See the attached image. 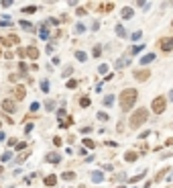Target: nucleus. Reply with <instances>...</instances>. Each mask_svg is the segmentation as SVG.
<instances>
[{"mask_svg": "<svg viewBox=\"0 0 173 188\" xmlns=\"http://www.w3.org/2000/svg\"><path fill=\"white\" fill-rule=\"evenodd\" d=\"M137 98H138V92L134 88H126V90H122L120 92V96H118V102H120V109L126 113V110H130L134 106V102H137Z\"/></svg>", "mask_w": 173, "mask_h": 188, "instance_id": "nucleus-1", "label": "nucleus"}, {"mask_svg": "<svg viewBox=\"0 0 173 188\" xmlns=\"http://www.w3.org/2000/svg\"><path fill=\"white\" fill-rule=\"evenodd\" d=\"M147 119H149V110H147V109H137L133 114H130L129 125H130V129H138Z\"/></svg>", "mask_w": 173, "mask_h": 188, "instance_id": "nucleus-2", "label": "nucleus"}, {"mask_svg": "<svg viewBox=\"0 0 173 188\" xmlns=\"http://www.w3.org/2000/svg\"><path fill=\"white\" fill-rule=\"evenodd\" d=\"M151 109H153L155 114H161L165 109H167V98H165V96H157V98H153V102H151Z\"/></svg>", "mask_w": 173, "mask_h": 188, "instance_id": "nucleus-3", "label": "nucleus"}, {"mask_svg": "<svg viewBox=\"0 0 173 188\" xmlns=\"http://www.w3.org/2000/svg\"><path fill=\"white\" fill-rule=\"evenodd\" d=\"M2 110L8 113V114L16 113V102H15V100H10V98H4V100H2Z\"/></svg>", "mask_w": 173, "mask_h": 188, "instance_id": "nucleus-4", "label": "nucleus"}, {"mask_svg": "<svg viewBox=\"0 0 173 188\" xmlns=\"http://www.w3.org/2000/svg\"><path fill=\"white\" fill-rule=\"evenodd\" d=\"M0 43L6 45V47H10V45H16V43H19V37H16L15 33H10V35H6V37H0Z\"/></svg>", "mask_w": 173, "mask_h": 188, "instance_id": "nucleus-5", "label": "nucleus"}, {"mask_svg": "<svg viewBox=\"0 0 173 188\" xmlns=\"http://www.w3.org/2000/svg\"><path fill=\"white\" fill-rule=\"evenodd\" d=\"M159 47L167 53V51H171L173 49V37H165V39H161L159 41Z\"/></svg>", "mask_w": 173, "mask_h": 188, "instance_id": "nucleus-6", "label": "nucleus"}, {"mask_svg": "<svg viewBox=\"0 0 173 188\" xmlns=\"http://www.w3.org/2000/svg\"><path fill=\"white\" fill-rule=\"evenodd\" d=\"M12 92H15V100H23L27 96V88L25 86H15V90H12Z\"/></svg>", "mask_w": 173, "mask_h": 188, "instance_id": "nucleus-7", "label": "nucleus"}, {"mask_svg": "<svg viewBox=\"0 0 173 188\" xmlns=\"http://www.w3.org/2000/svg\"><path fill=\"white\" fill-rule=\"evenodd\" d=\"M149 76H151V72H149V69H138V72H134V78H137L138 82L149 80Z\"/></svg>", "mask_w": 173, "mask_h": 188, "instance_id": "nucleus-8", "label": "nucleus"}, {"mask_svg": "<svg viewBox=\"0 0 173 188\" xmlns=\"http://www.w3.org/2000/svg\"><path fill=\"white\" fill-rule=\"evenodd\" d=\"M47 162H49V163H59L61 162V155L57 154V151H51V154H47Z\"/></svg>", "mask_w": 173, "mask_h": 188, "instance_id": "nucleus-9", "label": "nucleus"}, {"mask_svg": "<svg viewBox=\"0 0 173 188\" xmlns=\"http://www.w3.org/2000/svg\"><path fill=\"white\" fill-rule=\"evenodd\" d=\"M27 55H29V60H37L39 57V49L31 45V47H27Z\"/></svg>", "mask_w": 173, "mask_h": 188, "instance_id": "nucleus-10", "label": "nucleus"}, {"mask_svg": "<svg viewBox=\"0 0 173 188\" xmlns=\"http://www.w3.org/2000/svg\"><path fill=\"white\" fill-rule=\"evenodd\" d=\"M57 184V176L55 174H49L47 178H45V186H55Z\"/></svg>", "mask_w": 173, "mask_h": 188, "instance_id": "nucleus-11", "label": "nucleus"}, {"mask_svg": "<svg viewBox=\"0 0 173 188\" xmlns=\"http://www.w3.org/2000/svg\"><path fill=\"white\" fill-rule=\"evenodd\" d=\"M61 178H63L65 182H71V180H75V172L67 170V172H63V174H61Z\"/></svg>", "mask_w": 173, "mask_h": 188, "instance_id": "nucleus-12", "label": "nucleus"}, {"mask_svg": "<svg viewBox=\"0 0 173 188\" xmlns=\"http://www.w3.org/2000/svg\"><path fill=\"white\" fill-rule=\"evenodd\" d=\"M151 61H155V53H145L143 57H141V64H151Z\"/></svg>", "mask_w": 173, "mask_h": 188, "instance_id": "nucleus-13", "label": "nucleus"}, {"mask_svg": "<svg viewBox=\"0 0 173 188\" xmlns=\"http://www.w3.org/2000/svg\"><path fill=\"white\" fill-rule=\"evenodd\" d=\"M71 125H74V119H71V117H65V119H61V121H59V127H63V129L71 127Z\"/></svg>", "mask_w": 173, "mask_h": 188, "instance_id": "nucleus-14", "label": "nucleus"}, {"mask_svg": "<svg viewBox=\"0 0 173 188\" xmlns=\"http://www.w3.org/2000/svg\"><path fill=\"white\" fill-rule=\"evenodd\" d=\"M137 158H138L137 151H126V154H124V159H126V162H137Z\"/></svg>", "mask_w": 173, "mask_h": 188, "instance_id": "nucleus-15", "label": "nucleus"}, {"mask_svg": "<svg viewBox=\"0 0 173 188\" xmlns=\"http://www.w3.org/2000/svg\"><path fill=\"white\" fill-rule=\"evenodd\" d=\"M92 180H94V182H102V180H104V174L100 172V170H98V172H92Z\"/></svg>", "mask_w": 173, "mask_h": 188, "instance_id": "nucleus-16", "label": "nucleus"}, {"mask_svg": "<svg viewBox=\"0 0 173 188\" xmlns=\"http://www.w3.org/2000/svg\"><path fill=\"white\" fill-rule=\"evenodd\" d=\"M122 19H133V8H130V6L122 8Z\"/></svg>", "mask_w": 173, "mask_h": 188, "instance_id": "nucleus-17", "label": "nucleus"}, {"mask_svg": "<svg viewBox=\"0 0 173 188\" xmlns=\"http://www.w3.org/2000/svg\"><path fill=\"white\" fill-rule=\"evenodd\" d=\"M39 37H41V39H47V37H49V29H47L45 25L39 29Z\"/></svg>", "mask_w": 173, "mask_h": 188, "instance_id": "nucleus-18", "label": "nucleus"}, {"mask_svg": "<svg viewBox=\"0 0 173 188\" xmlns=\"http://www.w3.org/2000/svg\"><path fill=\"white\" fill-rule=\"evenodd\" d=\"M23 12H27V15H35V12H37V6L29 4V6H25V8H23Z\"/></svg>", "mask_w": 173, "mask_h": 188, "instance_id": "nucleus-19", "label": "nucleus"}, {"mask_svg": "<svg viewBox=\"0 0 173 188\" xmlns=\"http://www.w3.org/2000/svg\"><path fill=\"white\" fill-rule=\"evenodd\" d=\"M143 47H145L143 43H141V45H134V47H130V49H129V53L134 55V53H138V51H143Z\"/></svg>", "mask_w": 173, "mask_h": 188, "instance_id": "nucleus-20", "label": "nucleus"}, {"mask_svg": "<svg viewBox=\"0 0 173 188\" xmlns=\"http://www.w3.org/2000/svg\"><path fill=\"white\" fill-rule=\"evenodd\" d=\"M112 8H114L112 2H108V4H100V10H102V12H110Z\"/></svg>", "mask_w": 173, "mask_h": 188, "instance_id": "nucleus-21", "label": "nucleus"}, {"mask_svg": "<svg viewBox=\"0 0 173 188\" xmlns=\"http://www.w3.org/2000/svg\"><path fill=\"white\" fill-rule=\"evenodd\" d=\"M116 35H118V37H126V29H124L122 25H116Z\"/></svg>", "mask_w": 173, "mask_h": 188, "instance_id": "nucleus-22", "label": "nucleus"}, {"mask_svg": "<svg viewBox=\"0 0 173 188\" xmlns=\"http://www.w3.org/2000/svg\"><path fill=\"white\" fill-rule=\"evenodd\" d=\"M79 106H82V109L90 106V98H88V96H82V98H79Z\"/></svg>", "mask_w": 173, "mask_h": 188, "instance_id": "nucleus-23", "label": "nucleus"}, {"mask_svg": "<svg viewBox=\"0 0 173 188\" xmlns=\"http://www.w3.org/2000/svg\"><path fill=\"white\" fill-rule=\"evenodd\" d=\"M20 27H23L25 31H35V29H33V25H31L29 20H20Z\"/></svg>", "mask_w": 173, "mask_h": 188, "instance_id": "nucleus-24", "label": "nucleus"}, {"mask_svg": "<svg viewBox=\"0 0 173 188\" xmlns=\"http://www.w3.org/2000/svg\"><path fill=\"white\" fill-rule=\"evenodd\" d=\"M130 64V60H124V57H122V60H118V61H116V68H124V65H129Z\"/></svg>", "mask_w": 173, "mask_h": 188, "instance_id": "nucleus-25", "label": "nucleus"}, {"mask_svg": "<svg viewBox=\"0 0 173 188\" xmlns=\"http://www.w3.org/2000/svg\"><path fill=\"white\" fill-rule=\"evenodd\" d=\"M75 57H78V61H86L88 60V55H86L84 51H75Z\"/></svg>", "mask_w": 173, "mask_h": 188, "instance_id": "nucleus-26", "label": "nucleus"}, {"mask_svg": "<svg viewBox=\"0 0 173 188\" xmlns=\"http://www.w3.org/2000/svg\"><path fill=\"white\" fill-rule=\"evenodd\" d=\"M84 145H86L88 149H94V147H96V143L92 141V139H84Z\"/></svg>", "mask_w": 173, "mask_h": 188, "instance_id": "nucleus-27", "label": "nucleus"}, {"mask_svg": "<svg viewBox=\"0 0 173 188\" xmlns=\"http://www.w3.org/2000/svg\"><path fill=\"white\" fill-rule=\"evenodd\" d=\"M169 172V168H165V170H161V172H159L157 174V178H155V180H157V182H161V180H163V176H165V174H167Z\"/></svg>", "mask_w": 173, "mask_h": 188, "instance_id": "nucleus-28", "label": "nucleus"}, {"mask_svg": "<svg viewBox=\"0 0 173 188\" xmlns=\"http://www.w3.org/2000/svg\"><path fill=\"white\" fill-rule=\"evenodd\" d=\"M0 159H2V162H8V159H12V151H4Z\"/></svg>", "mask_w": 173, "mask_h": 188, "instance_id": "nucleus-29", "label": "nucleus"}, {"mask_svg": "<svg viewBox=\"0 0 173 188\" xmlns=\"http://www.w3.org/2000/svg\"><path fill=\"white\" fill-rule=\"evenodd\" d=\"M16 53H19V57H29V55H27V47H19Z\"/></svg>", "mask_w": 173, "mask_h": 188, "instance_id": "nucleus-30", "label": "nucleus"}, {"mask_svg": "<svg viewBox=\"0 0 173 188\" xmlns=\"http://www.w3.org/2000/svg\"><path fill=\"white\" fill-rule=\"evenodd\" d=\"M112 102H114V96H112V94H108V96L104 98V104H106V106H110Z\"/></svg>", "mask_w": 173, "mask_h": 188, "instance_id": "nucleus-31", "label": "nucleus"}, {"mask_svg": "<svg viewBox=\"0 0 173 188\" xmlns=\"http://www.w3.org/2000/svg\"><path fill=\"white\" fill-rule=\"evenodd\" d=\"M45 109H47V110H53L55 109V102H53V100H47V102H45Z\"/></svg>", "mask_w": 173, "mask_h": 188, "instance_id": "nucleus-32", "label": "nucleus"}, {"mask_svg": "<svg viewBox=\"0 0 173 188\" xmlns=\"http://www.w3.org/2000/svg\"><path fill=\"white\" fill-rule=\"evenodd\" d=\"M19 72H20V74H27V64H25V61H20V64H19Z\"/></svg>", "mask_w": 173, "mask_h": 188, "instance_id": "nucleus-33", "label": "nucleus"}, {"mask_svg": "<svg viewBox=\"0 0 173 188\" xmlns=\"http://www.w3.org/2000/svg\"><path fill=\"white\" fill-rule=\"evenodd\" d=\"M75 86H78V82H75V80H67V88L69 90H74Z\"/></svg>", "mask_w": 173, "mask_h": 188, "instance_id": "nucleus-34", "label": "nucleus"}, {"mask_svg": "<svg viewBox=\"0 0 173 188\" xmlns=\"http://www.w3.org/2000/svg\"><path fill=\"white\" fill-rule=\"evenodd\" d=\"M86 31V27L82 25V23H78V25H75V33H84Z\"/></svg>", "mask_w": 173, "mask_h": 188, "instance_id": "nucleus-35", "label": "nucleus"}, {"mask_svg": "<svg viewBox=\"0 0 173 188\" xmlns=\"http://www.w3.org/2000/svg\"><path fill=\"white\" fill-rule=\"evenodd\" d=\"M75 15H78V16H84L86 15V8H84V6H79V8L75 10Z\"/></svg>", "mask_w": 173, "mask_h": 188, "instance_id": "nucleus-36", "label": "nucleus"}, {"mask_svg": "<svg viewBox=\"0 0 173 188\" xmlns=\"http://www.w3.org/2000/svg\"><path fill=\"white\" fill-rule=\"evenodd\" d=\"M98 72H100V74H106V72H108V65H106V64H102V65L98 68Z\"/></svg>", "mask_w": 173, "mask_h": 188, "instance_id": "nucleus-37", "label": "nucleus"}, {"mask_svg": "<svg viewBox=\"0 0 173 188\" xmlns=\"http://www.w3.org/2000/svg\"><path fill=\"white\" fill-rule=\"evenodd\" d=\"M15 147H16V149H19V151H23V149H25V147H27V143H25V141H20V143H16V145H15Z\"/></svg>", "mask_w": 173, "mask_h": 188, "instance_id": "nucleus-38", "label": "nucleus"}, {"mask_svg": "<svg viewBox=\"0 0 173 188\" xmlns=\"http://www.w3.org/2000/svg\"><path fill=\"white\" fill-rule=\"evenodd\" d=\"M100 53H102V49H100V45H96L94 47V57H100Z\"/></svg>", "mask_w": 173, "mask_h": 188, "instance_id": "nucleus-39", "label": "nucleus"}, {"mask_svg": "<svg viewBox=\"0 0 173 188\" xmlns=\"http://www.w3.org/2000/svg\"><path fill=\"white\" fill-rule=\"evenodd\" d=\"M0 4H2V8H8V6L12 4V0H2V2H0Z\"/></svg>", "mask_w": 173, "mask_h": 188, "instance_id": "nucleus-40", "label": "nucleus"}, {"mask_svg": "<svg viewBox=\"0 0 173 188\" xmlns=\"http://www.w3.org/2000/svg\"><path fill=\"white\" fill-rule=\"evenodd\" d=\"M57 117H59V121L65 119V109H59V110H57Z\"/></svg>", "mask_w": 173, "mask_h": 188, "instance_id": "nucleus-41", "label": "nucleus"}, {"mask_svg": "<svg viewBox=\"0 0 173 188\" xmlns=\"http://www.w3.org/2000/svg\"><path fill=\"white\" fill-rule=\"evenodd\" d=\"M141 35H143V33H141V31H134V33H133V35H130V37H133V39H134V41H137V39H141Z\"/></svg>", "mask_w": 173, "mask_h": 188, "instance_id": "nucleus-42", "label": "nucleus"}, {"mask_svg": "<svg viewBox=\"0 0 173 188\" xmlns=\"http://www.w3.org/2000/svg\"><path fill=\"white\" fill-rule=\"evenodd\" d=\"M41 90H43V92H47V90H49V82H47V80L41 84Z\"/></svg>", "mask_w": 173, "mask_h": 188, "instance_id": "nucleus-43", "label": "nucleus"}, {"mask_svg": "<svg viewBox=\"0 0 173 188\" xmlns=\"http://www.w3.org/2000/svg\"><path fill=\"white\" fill-rule=\"evenodd\" d=\"M53 143H55V145H57V147H59V145H61V143H63V139H61V137H53Z\"/></svg>", "mask_w": 173, "mask_h": 188, "instance_id": "nucleus-44", "label": "nucleus"}, {"mask_svg": "<svg viewBox=\"0 0 173 188\" xmlns=\"http://www.w3.org/2000/svg\"><path fill=\"white\" fill-rule=\"evenodd\" d=\"M98 119L100 121H108V114H106V113H98Z\"/></svg>", "mask_w": 173, "mask_h": 188, "instance_id": "nucleus-45", "label": "nucleus"}, {"mask_svg": "<svg viewBox=\"0 0 173 188\" xmlns=\"http://www.w3.org/2000/svg\"><path fill=\"white\" fill-rule=\"evenodd\" d=\"M19 76H20V74H10L8 80H10V82H16V80H19Z\"/></svg>", "mask_w": 173, "mask_h": 188, "instance_id": "nucleus-46", "label": "nucleus"}, {"mask_svg": "<svg viewBox=\"0 0 173 188\" xmlns=\"http://www.w3.org/2000/svg\"><path fill=\"white\" fill-rule=\"evenodd\" d=\"M31 131H33V125H31V123H25V133H31Z\"/></svg>", "mask_w": 173, "mask_h": 188, "instance_id": "nucleus-47", "label": "nucleus"}, {"mask_svg": "<svg viewBox=\"0 0 173 188\" xmlns=\"http://www.w3.org/2000/svg\"><path fill=\"white\" fill-rule=\"evenodd\" d=\"M31 110H33V113H37V110H39V102H33V104H31Z\"/></svg>", "mask_w": 173, "mask_h": 188, "instance_id": "nucleus-48", "label": "nucleus"}, {"mask_svg": "<svg viewBox=\"0 0 173 188\" xmlns=\"http://www.w3.org/2000/svg\"><path fill=\"white\" fill-rule=\"evenodd\" d=\"M143 176H145V172H143V174H137V176H134V178H133V180H130V182H138V180L143 178Z\"/></svg>", "mask_w": 173, "mask_h": 188, "instance_id": "nucleus-49", "label": "nucleus"}, {"mask_svg": "<svg viewBox=\"0 0 173 188\" xmlns=\"http://www.w3.org/2000/svg\"><path fill=\"white\" fill-rule=\"evenodd\" d=\"M69 74H71V68H69V65H67V68L63 69V76H69Z\"/></svg>", "mask_w": 173, "mask_h": 188, "instance_id": "nucleus-50", "label": "nucleus"}, {"mask_svg": "<svg viewBox=\"0 0 173 188\" xmlns=\"http://www.w3.org/2000/svg\"><path fill=\"white\" fill-rule=\"evenodd\" d=\"M2 139H4V133H2V131H0V141H2Z\"/></svg>", "mask_w": 173, "mask_h": 188, "instance_id": "nucleus-51", "label": "nucleus"}, {"mask_svg": "<svg viewBox=\"0 0 173 188\" xmlns=\"http://www.w3.org/2000/svg\"><path fill=\"white\" fill-rule=\"evenodd\" d=\"M2 172H4V168H2V166H0V176H2Z\"/></svg>", "mask_w": 173, "mask_h": 188, "instance_id": "nucleus-52", "label": "nucleus"}, {"mask_svg": "<svg viewBox=\"0 0 173 188\" xmlns=\"http://www.w3.org/2000/svg\"><path fill=\"white\" fill-rule=\"evenodd\" d=\"M169 98H171V100H173V90H171V94H169Z\"/></svg>", "mask_w": 173, "mask_h": 188, "instance_id": "nucleus-53", "label": "nucleus"}, {"mask_svg": "<svg viewBox=\"0 0 173 188\" xmlns=\"http://www.w3.org/2000/svg\"><path fill=\"white\" fill-rule=\"evenodd\" d=\"M0 55H2V49H0Z\"/></svg>", "mask_w": 173, "mask_h": 188, "instance_id": "nucleus-54", "label": "nucleus"}, {"mask_svg": "<svg viewBox=\"0 0 173 188\" xmlns=\"http://www.w3.org/2000/svg\"><path fill=\"white\" fill-rule=\"evenodd\" d=\"M171 27H173V20H171Z\"/></svg>", "mask_w": 173, "mask_h": 188, "instance_id": "nucleus-55", "label": "nucleus"}, {"mask_svg": "<svg viewBox=\"0 0 173 188\" xmlns=\"http://www.w3.org/2000/svg\"><path fill=\"white\" fill-rule=\"evenodd\" d=\"M118 188H122V186H118Z\"/></svg>", "mask_w": 173, "mask_h": 188, "instance_id": "nucleus-56", "label": "nucleus"}, {"mask_svg": "<svg viewBox=\"0 0 173 188\" xmlns=\"http://www.w3.org/2000/svg\"><path fill=\"white\" fill-rule=\"evenodd\" d=\"M0 127H2V125H0Z\"/></svg>", "mask_w": 173, "mask_h": 188, "instance_id": "nucleus-57", "label": "nucleus"}]
</instances>
